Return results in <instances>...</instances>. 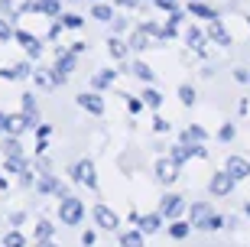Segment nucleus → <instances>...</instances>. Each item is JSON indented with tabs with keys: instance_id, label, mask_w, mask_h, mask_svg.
Wrapping results in <instances>:
<instances>
[{
	"instance_id": "nucleus-1",
	"label": "nucleus",
	"mask_w": 250,
	"mask_h": 247,
	"mask_svg": "<svg viewBox=\"0 0 250 247\" xmlns=\"http://www.w3.org/2000/svg\"><path fill=\"white\" fill-rule=\"evenodd\" d=\"M59 221H62L65 228H78L84 221V202L75 199V195H68V199L59 202Z\"/></svg>"
},
{
	"instance_id": "nucleus-2",
	"label": "nucleus",
	"mask_w": 250,
	"mask_h": 247,
	"mask_svg": "<svg viewBox=\"0 0 250 247\" xmlns=\"http://www.w3.org/2000/svg\"><path fill=\"white\" fill-rule=\"evenodd\" d=\"M156 211H159L166 221H176V218H182V215L188 211V202L182 199V195H176V192H166L163 199H159V208H156Z\"/></svg>"
},
{
	"instance_id": "nucleus-3",
	"label": "nucleus",
	"mask_w": 250,
	"mask_h": 247,
	"mask_svg": "<svg viewBox=\"0 0 250 247\" xmlns=\"http://www.w3.org/2000/svg\"><path fill=\"white\" fill-rule=\"evenodd\" d=\"M75 65H78V55L68 49V52H62L59 49V59H56V65H52V85H65L68 82V75L75 72Z\"/></svg>"
},
{
	"instance_id": "nucleus-4",
	"label": "nucleus",
	"mask_w": 250,
	"mask_h": 247,
	"mask_svg": "<svg viewBox=\"0 0 250 247\" xmlns=\"http://www.w3.org/2000/svg\"><path fill=\"white\" fill-rule=\"evenodd\" d=\"M72 179L78 185H88L91 192H98V169H94L91 159H78V163L72 166Z\"/></svg>"
},
{
	"instance_id": "nucleus-5",
	"label": "nucleus",
	"mask_w": 250,
	"mask_h": 247,
	"mask_svg": "<svg viewBox=\"0 0 250 247\" xmlns=\"http://www.w3.org/2000/svg\"><path fill=\"white\" fill-rule=\"evenodd\" d=\"M91 218H94V225L104 228V231H117L121 228V215H117L111 205H104V202H98V205L91 208Z\"/></svg>"
},
{
	"instance_id": "nucleus-6",
	"label": "nucleus",
	"mask_w": 250,
	"mask_h": 247,
	"mask_svg": "<svg viewBox=\"0 0 250 247\" xmlns=\"http://www.w3.org/2000/svg\"><path fill=\"white\" fill-rule=\"evenodd\" d=\"M234 185H237V179H234L228 169H221V173H214L211 179H208V195H214V199H224V195L234 192Z\"/></svg>"
},
{
	"instance_id": "nucleus-7",
	"label": "nucleus",
	"mask_w": 250,
	"mask_h": 247,
	"mask_svg": "<svg viewBox=\"0 0 250 247\" xmlns=\"http://www.w3.org/2000/svg\"><path fill=\"white\" fill-rule=\"evenodd\" d=\"M153 173H156V182H163V185H172L179 179V163H172V159H156V169H153Z\"/></svg>"
},
{
	"instance_id": "nucleus-8",
	"label": "nucleus",
	"mask_w": 250,
	"mask_h": 247,
	"mask_svg": "<svg viewBox=\"0 0 250 247\" xmlns=\"http://www.w3.org/2000/svg\"><path fill=\"white\" fill-rule=\"evenodd\" d=\"M163 215L159 211H149V215H137V228L143 231V234H159L163 231Z\"/></svg>"
},
{
	"instance_id": "nucleus-9",
	"label": "nucleus",
	"mask_w": 250,
	"mask_h": 247,
	"mask_svg": "<svg viewBox=\"0 0 250 247\" xmlns=\"http://www.w3.org/2000/svg\"><path fill=\"white\" fill-rule=\"evenodd\" d=\"M78 108L88 111V114H94V117H101L104 114V101H101L98 91H84V94H78Z\"/></svg>"
},
{
	"instance_id": "nucleus-10",
	"label": "nucleus",
	"mask_w": 250,
	"mask_h": 247,
	"mask_svg": "<svg viewBox=\"0 0 250 247\" xmlns=\"http://www.w3.org/2000/svg\"><path fill=\"white\" fill-rule=\"evenodd\" d=\"M62 179L59 176H52V173H42L36 179V195H59V189H62Z\"/></svg>"
},
{
	"instance_id": "nucleus-11",
	"label": "nucleus",
	"mask_w": 250,
	"mask_h": 247,
	"mask_svg": "<svg viewBox=\"0 0 250 247\" xmlns=\"http://www.w3.org/2000/svg\"><path fill=\"white\" fill-rule=\"evenodd\" d=\"M208 39H211V43H218L221 49L231 46V33H228V26H224L221 20H211V23H208Z\"/></svg>"
},
{
	"instance_id": "nucleus-12",
	"label": "nucleus",
	"mask_w": 250,
	"mask_h": 247,
	"mask_svg": "<svg viewBox=\"0 0 250 247\" xmlns=\"http://www.w3.org/2000/svg\"><path fill=\"white\" fill-rule=\"evenodd\" d=\"M224 169H228V173L241 182V179H247V176H250V159H244V156H228Z\"/></svg>"
},
{
	"instance_id": "nucleus-13",
	"label": "nucleus",
	"mask_w": 250,
	"mask_h": 247,
	"mask_svg": "<svg viewBox=\"0 0 250 247\" xmlns=\"http://www.w3.org/2000/svg\"><path fill=\"white\" fill-rule=\"evenodd\" d=\"M0 78H7V82H23V78H29V62L3 65V68H0Z\"/></svg>"
},
{
	"instance_id": "nucleus-14",
	"label": "nucleus",
	"mask_w": 250,
	"mask_h": 247,
	"mask_svg": "<svg viewBox=\"0 0 250 247\" xmlns=\"http://www.w3.org/2000/svg\"><path fill=\"white\" fill-rule=\"evenodd\" d=\"M192 228H195L192 221H182V218H176V221H169L166 234H169V238H172V241H186L188 234H192Z\"/></svg>"
},
{
	"instance_id": "nucleus-15",
	"label": "nucleus",
	"mask_w": 250,
	"mask_h": 247,
	"mask_svg": "<svg viewBox=\"0 0 250 247\" xmlns=\"http://www.w3.org/2000/svg\"><path fill=\"white\" fill-rule=\"evenodd\" d=\"M186 215H188V221H192L195 228H198V225H202V221L208 218V215H211V205H208V202H192Z\"/></svg>"
},
{
	"instance_id": "nucleus-16",
	"label": "nucleus",
	"mask_w": 250,
	"mask_h": 247,
	"mask_svg": "<svg viewBox=\"0 0 250 247\" xmlns=\"http://www.w3.org/2000/svg\"><path fill=\"white\" fill-rule=\"evenodd\" d=\"M29 169L26 156H3V173L7 176H23Z\"/></svg>"
},
{
	"instance_id": "nucleus-17",
	"label": "nucleus",
	"mask_w": 250,
	"mask_h": 247,
	"mask_svg": "<svg viewBox=\"0 0 250 247\" xmlns=\"http://www.w3.org/2000/svg\"><path fill=\"white\" fill-rule=\"evenodd\" d=\"M121 247H146V234H143L140 228L121 231Z\"/></svg>"
},
{
	"instance_id": "nucleus-18",
	"label": "nucleus",
	"mask_w": 250,
	"mask_h": 247,
	"mask_svg": "<svg viewBox=\"0 0 250 247\" xmlns=\"http://www.w3.org/2000/svg\"><path fill=\"white\" fill-rule=\"evenodd\" d=\"M33 10L46 17H62V0H33Z\"/></svg>"
},
{
	"instance_id": "nucleus-19",
	"label": "nucleus",
	"mask_w": 250,
	"mask_h": 247,
	"mask_svg": "<svg viewBox=\"0 0 250 247\" xmlns=\"http://www.w3.org/2000/svg\"><path fill=\"white\" fill-rule=\"evenodd\" d=\"M195 156V147H188V143H176V147H169V159H172V163H188V159H192Z\"/></svg>"
},
{
	"instance_id": "nucleus-20",
	"label": "nucleus",
	"mask_w": 250,
	"mask_h": 247,
	"mask_svg": "<svg viewBox=\"0 0 250 247\" xmlns=\"http://www.w3.org/2000/svg\"><path fill=\"white\" fill-rule=\"evenodd\" d=\"M23 114H26L29 127L36 130V124H39V108H36V94H23Z\"/></svg>"
},
{
	"instance_id": "nucleus-21",
	"label": "nucleus",
	"mask_w": 250,
	"mask_h": 247,
	"mask_svg": "<svg viewBox=\"0 0 250 247\" xmlns=\"http://www.w3.org/2000/svg\"><path fill=\"white\" fill-rule=\"evenodd\" d=\"M208 140V134H205L198 124H192V127L182 130V143H188V147H198V143H205Z\"/></svg>"
},
{
	"instance_id": "nucleus-22",
	"label": "nucleus",
	"mask_w": 250,
	"mask_h": 247,
	"mask_svg": "<svg viewBox=\"0 0 250 247\" xmlns=\"http://www.w3.org/2000/svg\"><path fill=\"white\" fill-rule=\"evenodd\" d=\"M127 49H130V43H124V39H117V36L107 39V52H111L114 62H124L127 59Z\"/></svg>"
},
{
	"instance_id": "nucleus-23",
	"label": "nucleus",
	"mask_w": 250,
	"mask_h": 247,
	"mask_svg": "<svg viewBox=\"0 0 250 247\" xmlns=\"http://www.w3.org/2000/svg\"><path fill=\"white\" fill-rule=\"evenodd\" d=\"M52 234H56V225H52L49 218H39L36 231H33V241H52Z\"/></svg>"
},
{
	"instance_id": "nucleus-24",
	"label": "nucleus",
	"mask_w": 250,
	"mask_h": 247,
	"mask_svg": "<svg viewBox=\"0 0 250 247\" xmlns=\"http://www.w3.org/2000/svg\"><path fill=\"white\" fill-rule=\"evenodd\" d=\"M188 13L192 17H202V20H218V13L208 3H202V0H188Z\"/></svg>"
},
{
	"instance_id": "nucleus-25",
	"label": "nucleus",
	"mask_w": 250,
	"mask_h": 247,
	"mask_svg": "<svg viewBox=\"0 0 250 247\" xmlns=\"http://www.w3.org/2000/svg\"><path fill=\"white\" fill-rule=\"evenodd\" d=\"M221 228H228V218H224V215H214V211H211V215H208V218H205L195 231H221Z\"/></svg>"
},
{
	"instance_id": "nucleus-26",
	"label": "nucleus",
	"mask_w": 250,
	"mask_h": 247,
	"mask_svg": "<svg viewBox=\"0 0 250 247\" xmlns=\"http://www.w3.org/2000/svg\"><path fill=\"white\" fill-rule=\"evenodd\" d=\"M186 43L195 49V52H205V36H202V29H198V26H188L186 29Z\"/></svg>"
},
{
	"instance_id": "nucleus-27",
	"label": "nucleus",
	"mask_w": 250,
	"mask_h": 247,
	"mask_svg": "<svg viewBox=\"0 0 250 247\" xmlns=\"http://www.w3.org/2000/svg\"><path fill=\"white\" fill-rule=\"evenodd\" d=\"M130 72L137 75L140 82H146V85H153V78H156V75H153V68H149L146 62H140V59H137V62H133V65H130Z\"/></svg>"
},
{
	"instance_id": "nucleus-28",
	"label": "nucleus",
	"mask_w": 250,
	"mask_h": 247,
	"mask_svg": "<svg viewBox=\"0 0 250 247\" xmlns=\"http://www.w3.org/2000/svg\"><path fill=\"white\" fill-rule=\"evenodd\" d=\"M114 78H117V72H114V68H104V72H98L91 78V88H94V91H101V88H107Z\"/></svg>"
},
{
	"instance_id": "nucleus-29",
	"label": "nucleus",
	"mask_w": 250,
	"mask_h": 247,
	"mask_svg": "<svg viewBox=\"0 0 250 247\" xmlns=\"http://www.w3.org/2000/svg\"><path fill=\"white\" fill-rule=\"evenodd\" d=\"M0 247H26V238H23V231L20 228H10L7 234H3V244Z\"/></svg>"
},
{
	"instance_id": "nucleus-30",
	"label": "nucleus",
	"mask_w": 250,
	"mask_h": 247,
	"mask_svg": "<svg viewBox=\"0 0 250 247\" xmlns=\"http://www.w3.org/2000/svg\"><path fill=\"white\" fill-rule=\"evenodd\" d=\"M3 156H23V143H20V137H3V150H0Z\"/></svg>"
},
{
	"instance_id": "nucleus-31",
	"label": "nucleus",
	"mask_w": 250,
	"mask_h": 247,
	"mask_svg": "<svg viewBox=\"0 0 250 247\" xmlns=\"http://www.w3.org/2000/svg\"><path fill=\"white\" fill-rule=\"evenodd\" d=\"M140 98H143V104H146V108H153V111L163 108V94H159L156 88H146V91L140 94Z\"/></svg>"
},
{
	"instance_id": "nucleus-32",
	"label": "nucleus",
	"mask_w": 250,
	"mask_h": 247,
	"mask_svg": "<svg viewBox=\"0 0 250 247\" xmlns=\"http://www.w3.org/2000/svg\"><path fill=\"white\" fill-rule=\"evenodd\" d=\"M130 49H133V52H143V49H149V36L143 33V29H137V33L130 36Z\"/></svg>"
},
{
	"instance_id": "nucleus-33",
	"label": "nucleus",
	"mask_w": 250,
	"mask_h": 247,
	"mask_svg": "<svg viewBox=\"0 0 250 247\" xmlns=\"http://www.w3.org/2000/svg\"><path fill=\"white\" fill-rule=\"evenodd\" d=\"M91 17H94V20H101V23H111V20H114V10H111V7H107V3L101 0V3H94Z\"/></svg>"
},
{
	"instance_id": "nucleus-34",
	"label": "nucleus",
	"mask_w": 250,
	"mask_h": 247,
	"mask_svg": "<svg viewBox=\"0 0 250 247\" xmlns=\"http://www.w3.org/2000/svg\"><path fill=\"white\" fill-rule=\"evenodd\" d=\"M179 101H182L186 108L195 104V88H192V85H179Z\"/></svg>"
},
{
	"instance_id": "nucleus-35",
	"label": "nucleus",
	"mask_w": 250,
	"mask_h": 247,
	"mask_svg": "<svg viewBox=\"0 0 250 247\" xmlns=\"http://www.w3.org/2000/svg\"><path fill=\"white\" fill-rule=\"evenodd\" d=\"M13 39H17V43H20V46H36V43H39V39L36 36H33V33H26V29H17V36H13Z\"/></svg>"
},
{
	"instance_id": "nucleus-36",
	"label": "nucleus",
	"mask_w": 250,
	"mask_h": 247,
	"mask_svg": "<svg viewBox=\"0 0 250 247\" xmlns=\"http://www.w3.org/2000/svg\"><path fill=\"white\" fill-rule=\"evenodd\" d=\"M62 23H65V29H82L84 20L78 17V13H62Z\"/></svg>"
},
{
	"instance_id": "nucleus-37",
	"label": "nucleus",
	"mask_w": 250,
	"mask_h": 247,
	"mask_svg": "<svg viewBox=\"0 0 250 247\" xmlns=\"http://www.w3.org/2000/svg\"><path fill=\"white\" fill-rule=\"evenodd\" d=\"M13 36H17V29L10 26V17H7V20H0V39H3V43H10Z\"/></svg>"
},
{
	"instance_id": "nucleus-38",
	"label": "nucleus",
	"mask_w": 250,
	"mask_h": 247,
	"mask_svg": "<svg viewBox=\"0 0 250 247\" xmlns=\"http://www.w3.org/2000/svg\"><path fill=\"white\" fill-rule=\"evenodd\" d=\"M234 134H237V130H234V124H224V127L218 130V140H221V143H231Z\"/></svg>"
},
{
	"instance_id": "nucleus-39",
	"label": "nucleus",
	"mask_w": 250,
	"mask_h": 247,
	"mask_svg": "<svg viewBox=\"0 0 250 247\" xmlns=\"http://www.w3.org/2000/svg\"><path fill=\"white\" fill-rule=\"evenodd\" d=\"M153 130H156V134H169V120L156 114V117H153Z\"/></svg>"
},
{
	"instance_id": "nucleus-40",
	"label": "nucleus",
	"mask_w": 250,
	"mask_h": 247,
	"mask_svg": "<svg viewBox=\"0 0 250 247\" xmlns=\"http://www.w3.org/2000/svg\"><path fill=\"white\" fill-rule=\"evenodd\" d=\"M26 221V211H10V228H20Z\"/></svg>"
},
{
	"instance_id": "nucleus-41",
	"label": "nucleus",
	"mask_w": 250,
	"mask_h": 247,
	"mask_svg": "<svg viewBox=\"0 0 250 247\" xmlns=\"http://www.w3.org/2000/svg\"><path fill=\"white\" fill-rule=\"evenodd\" d=\"M127 108H130V114H140V111H143V108H146V104H143V98H127Z\"/></svg>"
},
{
	"instance_id": "nucleus-42",
	"label": "nucleus",
	"mask_w": 250,
	"mask_h": 247,
	"mask_svg": "<svg viewBox=\"0 0 250 247\" xmlns=\"http://www.w3.org/2000/svg\"><path fill=\"white\" fill-rule=\"evenodd\" d=\"M0 13H7L10 20H17V13H13V0H0Z\"/></svg>"
},
{
	"instance_id": "nucleus-43",
	"label": "nucleus",
	"mask_w": 250,
	"mask_h": 247,
	"mask_svg": "<svg viewBox=\"0 0 250 247\" xmlns=\"http://www.w3.org/2000/svg\"><path fill=\"white\" fill-rule=\"evenodd\" d=\"M153 3H156V7H163V10H169V13H176V10H179L176 0H153Z\"/></svg>"
},
{
	"instance_id": "nucleus-44",
	"label": "nucleus",
	"mask_w": 250,
	"mask_h": 247,
	"mask_svg": "<svg viewBox=\"0 0 250 247\" xmlns=\"http://www.w3.org/2000/svg\"><path fill=\"white\" fill-rule=\"evenodd\" d=\"M94 241H98V234H94V231H82V244L84 247H94Z\"/></svg>"
},
{
	"instance_id": "nucleus-45",
	"label": "nucleus",
	"mask_w": 250,
	"mask_h": 247,
	"mask_svg": "<svg viewBox=\"0 0 250 247\" xmlns=\"http://www.w3.org/2000/svg\"><path fill=\"white\" fill-rule=\"evenodd\" d=\"M33 182H36V179H33V169H26V173L20 176V185H26V189H29Z\"/></svg>"
},
{
	"instance_id": "nucleus-46",
	"label": "nucleus",
	"mask_w": 250,
	"mask_h": 247,
	"mask_svg": "<svg viewBox=\"0 0 250 247\" xmlns=\"http://www.w3.org/2000/svg\"><path fill=\"white\" fill-rule=\"evenodd\" d=\"M234 78H237L241 85H250V72H244V68H237V72H234Z\"/></svg>"
},
{
	"instance_id": "nucleus-47",
	"label": "nucleus",
	"mask_w": 250,
	"mask_h": 247,
	"mask_svg": "<svg viewBox=\"0 0 250 247\" xmlns=\"http://www.w3.org/2000/svg\"><path fill=\"white\" fill-rule=\"evenodd\" d=\"M36 134H39V140H46L49 134H52V127H49V124H39V127H36Z\"/></svg>"
},
{
	"instance_id": "nucleus-48",
	"label": "nucleus",
	"mask_w": 250,
	"mask_h": 247,
	"mask_svg": "<svg viewBox=\"0 0 250 247\" xmlns=\"http://www.w3.org/2000/svg\"><path fill=\"white\" fill-rule=\"evenodd\" d=\"M7 117H10L7 111H0V134H7Z\"/></svg>"
},
{
	"instance_id": "nucleus-49",
	"label": "nucleus",
	"mask_w": 250,
	"mask_h": 247,
	"mask_svg": "<svg viewBox=\"0 0 250 247\" xmlns=\"http://www.w3.org/2000/svg\"><path fill=\"white\" fill-rule=\"evenodd\" d=\"M46 150H49V143H46V140H39V143H36V156H42Z\"/></svg>"
},
{
	"instance_id": "nucleus-50",
	"label": "nucleus",
	"mask_w": 250,
	"mask_h": 247,
	"mask_svg": "<svg viewBox=\"0 0 250 247\" xmlns=\"http://www.w3.org/2000/svg\"><path fill=\"white\" fill-rule=\"evenodd\" d=\"M33 247H59L56 241H33Z\"/></svg>"
},
{
	"instance_id": "nucleus-51",
	"label": "nucleus",
	"mask_w": 250,
	"mask_h": 247,
	"mask_svg": "<svg viewBox=\"0 0 250 247\" xmlns=\"http://www.w3.org/2000/svg\"><path fill=\"white\" fill-rule=\"evenodd\" d=\"M0 189H10V179H7V173H0Z\"/></svg>"
},
{
	"instance_id": "nucleus-52",
	"label": "nucleus",
	"mask_w": 250,
	"mask_h": 247,
	"mask_svg": "<svg viewBox=\"0 0 250 247\" xmlns=\"http://www.w3.org/2000/svg\"><path fill=\"white\" fill-rule=\"evenodd\" d=\"M244 215H247V218H250V202H244Z\"/></svg>"
},
{
	"instance_id": "nucleus-53",
	"label": "nucleus",
	"mask_w": 250,
	"mask_h": 247,
	"mask_svg": "<svg viewBox=\"0 0 250 247\" xmlns=\"http://www.w3.org/2000/svg\"><path fill=\"white\" fill-rule=\"evenodd\" d=\"M247 26H250V17H247Z\"/></svg>"
},
{
	"instance_id": "nucleus-54",
	"label": "nucleus",
	"mask_w": 250,
	"mask_h": 247,
	"mask_svg": "<svg viewBox=\"0 0 250 247\" xmlns=\"http://www.w3.org/2000/svg\"><path fill=\"white\" fill-rule=\"evenodd\" d=\"M94 3H101V0H94Z\"/></svg>"
}]
</instances>
